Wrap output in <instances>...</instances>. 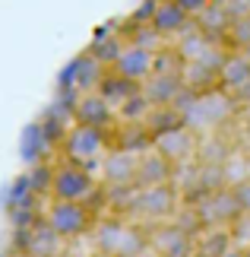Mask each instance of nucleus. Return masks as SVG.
Masks as SVG:
<instances>
[{
  "label": "nucleus",
  "instance_id": "obj_1",
  "mask_svg": "<svg viewBox=\"0 0 250 257\" xmlns=\"http://www.w3.org/2000/svg\"><path fill=\"white\" fill-rule=\"evenodd\" d=\"M61 150L67 156V162L95 172V169H102L105 156L114 150L111 131H105V127H89V124H73Z\"/></svg>",
  "mask_w": 250,
  "mask_h": 257
},
{
  "label": "nucleus",
  "instance_id": "obj_2",
  "mask_svg": "<svg viewBox=\"0 0 250 257\" xmlns=\"http://www.w3.org/2000/svg\"><path fill=\"white\" fill-rule=\"evenodd\" d=\"M98 194V184H95V175L83 169V165H73V162H64L54 169V181H51V197L54 200H64V203H86Z\"/></svg>",
  "mask_w": 250,
  "mask_h": 257
},
{
  "label": "nucleus",
  "instance_id": "obj_3",
  "mask_svg": "<svg viewBox=\"0 0 250 257\" xmlns=\"http://www.w3.org/2000/svg\"><path fill=\"white\" fill-rule=\"evenodd\" d=\"M108 73L105 64H98L89 51H83L79 57H73V64L61 73V95L67 102H76L79 95H89V92H98Z\"/></svg>",
  "mask_w": 250,
  "mask_h": 257
},
{
  "label": "nucleus",
  "instance_id": "obj_4",
  "mask_svg": "<svg viewBox=\"0 0 250 257\" xmlns=\"http://www.w3.org/2000/svg\"><path fill=\"white\" fill-rule=\"evenodd\" d=\"M45 222L67 241V238H76V235H83V232L89 229V222H92V213H89L86 203L51 200V206H48V213H45Z\"/></svg>",
  "mask_w": 250,
  "mask_h": 257
},
{
  "label": "nucleus",
  "instance_id": "obj_5",
  "mask_svg": "<svg viewBox=\"0 0 250 257\" xmlns=\"http://www.w3.org/2000/svg\"><path fill=\"white\" fill-rule=\"evenodd\" d=\"M196 131H190L187 124H177L171 127V131H162L152 137V150L162 156V159H168L171 165L177 162H187L196 156Z\"/></svg>",
  "mask_w": 250,
  "mask_h": 257
},
{
  "label": "nucleus",
  "instance_id": "obj_6",
  "mask_svg": "<svg viewBox=\"0 0 250 257\" xmlns=\"http://www.w3.org/2000/svg\"><path fill=\"white\" fill-rule=\"evenodd\" d=\"M241 206H237L234 200V191L231 187H222V191H215V194H206L203 200H199L196 206V219L203 222V225H234L237 219H241Z\"/></svg>",
  "mask_w": 250,
  "mask_h": 257
},
{
  "label": "nucleus",
  "instance_id": "obj_7",
  "mask_svg": "<svg viewBox=\"0 0 250 257\" xmlns=\"http://www.w3.org/2000/svg\"><path fill=\"white\" fill-rule=\"evenodd\" d=\"M149 26L155 29V35L162 38V42H168V38H177V42H181L196 23L174 4V0H155L152 16H149Z\"/></svg>",
  "mask_w": 250,
  "mask_h": 257
},
{
  "label": "nucleus",
  "instance_id": "obj_8",
  "mask_svg": "<svg viewBox=\"0 0 250 257\" xmlns=\"http://www.w3.org/2000/svg\"><path fill=\"white\" fill-rule=\"evenodd\" d=\"M155 61H158L155 51H149V48H139V45H130V42H127L124 51H121V57L114 61L111 70H114L117 76H124V80H130V83L143 86L149 76L155 73Z\"/></svg>",
  "mask_w": 250,
  "mask_h": 257
},
{
  "label": "nucleus",
  "instance_id": "obj_9",
  "mask_svg": "<svg viewBox=\"0 0 250 257\" xmlns=\"http://www.w3.org/2000/svg\"><path fill=\"white\" fill-rule=\"evenodd\" d=\"M177 206V191L171 184H155V187H136L133 194V210L139 216H152V219H162V216H171Z\"/></svg>",
  "mask_w": 250,
  "mask_h": 257
},
{
  "label": "nucleus",
  "instance_id": "obj_10",
  "mask_svg": "<svg viewBox=\"0 0 250 257\" xmlns=\"http://www.w3.org/2000/svg\"><path fill=\"white\" fill-rule=\"evenodd\" d=\"M136 169H139V156L111 150L102 162V181L111 191H124V187H136Z\"/></svg>",
  "mask_w": 250,
  "mask_h": 257
},
{
  "label": "nucleus",
  "instance_id": "obj_11",
  "mask_svg": "<svg viewBox=\"0 0 250 257\" xmlns=\"http://www.w3.org/2000/svg\"><path fill=\"white\" fill-rule=\"evenodd\" d=\"M139 89H143L146 102L152 105V108H174L177 98L184 95L181 73H168V70H155Z\"/></svg>",
  "mask_w": 250,
  "mask_h": 257
},
{
  "label": "nucleus",
  "instance_id": "obj_12",
  "mask_svg": "<svg viewBox=\"0 0 250 257\" xmlns=\"http://www.w3.org/2000/svg\"><path fill=\"white\" fill-rule=\"evenodd\" d=\"M218 89L228 95H244L250 89V57L244 51H225L218 64Z\"/></svg>",
  "mask_w": 250,
  "mask_h": 257
},
{
  "label": "nucleus",
  "instance_id": "obj_13",
  "mask_svg": "<svg viewBox=\"0 0 250 257\" xmlns=\"http://www.w3.org/2000/svg\"><path fill=\"white\" fill-rule=\"evenodd\" d=\"M98 241H102V248L114 251V257H136L146 244L143 235L136 229H130V225H124V222H108Z\"/></svg>",
  "mask_w": 250,
  "mask_h": 257
},
{
  "label": "nucleus",
  "instance_id": "obj_14",
  "mask_svg": "<svg viewBox=\"0 0 250 257\" xmlns=\"http://www.w3.org/2000/svg\"><path fill=\"white\" fill-rule=\"evenodd\" d=\"M73 121L76 124H89V127H105L108 131V127L117 121V114L98 92H89V95H79L73 102Z\"/></svg>",
  "mask_w": 250,
  "mask_h": 257
},
{
  "label": "nucleus",
  "instance_id": "obj_15",
  "mask_svg": "<svg viewBox=\"0 0 250 257\" xmlns=\"http://www.w3.org/2000/svg\"><path fill=\"white\" fill-rule=\"evenodd\" d=\"M174 165L162 159L155 150H149L139 156V169H136V187H155V184H171Z\"/></svg>",
  "mask_w": 250,
  "mask_h": 257
},
{
  "label": "nucleus",
  "instance_id": "obj_16",
  "mask_svg": "<svg viewBox=\"0 0 250 257\" xmlns=\"http://www.w3.org/2000/svg\"><path fill=\"white\" fill-rule=\"evenodd\" d=\"M155 251L162 257H193L196 254V244H193V235H187L181 225H171V229H162L155 232Z\"/></svg>",
  "mask_w": 250,
  "mask_h": 257
},
{
  "label": "nucleus",
  "instance_id": "obj_17",
  "mask_svg": "<svg viewBox=\"0 0 250 257\" xmlns=\"http://www.w3.org/2000/svg\"><path fill=\"white\" fill-rule=\"evenodd\" d=\"M124 45H127V38H124L121 32H114V29H98L95 38H92V45H89L86 51L92 54L98 64H105L108 70H111L114 61H117V57H121V51H124Z\"/></svg>",
  "mask_w": 250,
  "mask_h": 257
},
{
  "label": "nucleus",
  "instance_id": "obj_18",
  "mask_svg": "<svg viewBox=\"0 0 250 257\" xmlns=\"http://www.w3.org/2000/svg\"><path fill=\"white\" fill-rule=\"evenodd\" d=\"M133 92H139V86L130 83V80H124V76H117L114 70H108L105 80H102V86H98V95H102L111 108H117L124 98H130Z\"/></svg>",
  "mask_w": 250,
  "mask_h": 257
},
{
  "label": "nucleus",
  "instance_id": "obj_19",
  "mask_svg": "<svg viewBox=\"0 0 250 257\" xmlns=\"http://www.w3.org/2000/svg\"><path fill=\"white\" fill-rule=\"evenodd\" d=\"M114 114H117L121 124H146L149 114H152V105L146 102L143 89H139V92H133L130 98H124V102L114 108Z\"/></svg>",
  "mask_w": 250,
  "mask_h": 257
},
{
  "label": "nucleus",
  "instance_id": "obj_20",
  "mask_svg": "<svg viewBox=\"0 0 250 257\" xmlns=\"http://www.w3.org/2000/svg\"><path fill=\"white\" fill-rule=\"evenodd\" d=\"M48 153H51V143L45 140L42 127L32 124L26 131V137H23V159H26V165H29V169H32V165H42Z\"/></svg>",
  "mask_w": 250,
  "mask_h": 257
},
{
  "label": "nucleus",
  "instance_id": "obj_21",
  "mask_svg": "<svg viewBox=\"0 0 250 257\" xmlns=\"http://www.w3.org/2000/svg\"><path fill=\"white\" fill-rule=\"evenodd\" d=\"M231 248H234V244H231V232L215 229V232H209V238H203V244L196 248V254L199 257H222Z\"/></svg>",
  "mask_w": 250,
  "mask_h": 257
},
{
  "label": "nucleus",
  "instance_id": "obj_22",
  "mask_svg": "<svg viewBox=\"0 0 250 257\" xmlns=\"http://www.w3.org/2000/svg\"><path fill=\"white\" fill-rule=\"evenodd\" d=\"M225 42H228V51H244L250 45V16H231Z\"/></svg>",
  "mask_w": 250,
  "mask_h": 257
},
{
  "label": "nucleus",
  "instance_id": "obj_23",
  "mask_svg": "<svg viewBox=\"0 0 250 257\" xmlns=\"http://www.w3.org/2000/svg\"><path fill=\"white\" fill-rule=\"evenodd\" d=\"M231 191H234V200H237V206H241V213L250 216V178H241V181H234V184H231Z\"/></svg>",
  "mask_w": 250,
  "mask_h": 257
},
{
  "label": "nucleus",
  "instance_id": "obj_24",
  "mask_svg": "<svg viewBox=\"0 0 250 257\" xmlns=\"http://www.w3.org/2000/svg\"><path fill=\"white\" fill-rule=\"evenodd\" d=\"M174 4H177V7H181V10H184V13H187V16H190V19H193V23H196V19H199V16H203V13H206V10H209V7H212V4H215V0H174Z\"/></svg>",
  "mask_w": 250,
  "mask_h": 257
},
{
  "label": "nucleus",
  "instance_id": "obj_25",
  "mask_svg": "<svg viewBox=\"0 0 250 257\" xmlns=\"http://www.w3.org/2000/svg\"><path fill=\"white\" fill-rule=\"evenodd\" d=\"M225 10L231 16H250V0H225Z\"/></svg>",
  "mask_w": 250,
  "mask_h": 257
},
{
  "label": "nucleus",
  "instance_id": "obj_26",
  "mask_svg": "<svg viewBox=\"0 0 250 257\" xmlns=\"http://www.w3.org/2000/svg\"><path fill=\"white\" fill-rule=\"evenodd\" d=\"M222 257H244V248H231V251L222 254Z\"/></svg>",
  "mask_w": 250,
  "mask_h": 257
},
{
  "label": "nucleus",
  "instance_id": "obj_27",
  "mask_svg": "<svg viewBox=\"0 0 250 257\" xmlns=\"http://www.w3.org/2000/svg\"><path fill=\"white\" fill-rule=\"evenodd\" d=\"M244 54H247V57H250V45H247V48H244Z\"/></svg>",
  "mask_w": 250,
  "mask_h": 257
},
{
  "label": "nucleus",
  "instance_id": "obj_28",
  "mask_svg": "<svg viewBox=\"0 0 250 257\" xmlns=\"http://www.w3.org/2000/svg\"><path fill=\"white\" fill-rule=\"evenodd\" d=\"M247 178H250V159H247Z\"/></svg>",
  "mask_w": 250,
  "mask_h": 257
},
{
  "label": "nucleus",
  "instance_id": "obj_29",
  "mask_svg": "<svg viewBox=\"0 0 250 257\" xmlns=\"http://www.w3.org/2000/svg\"><path fill=\"white\" fill-rule=\"evenodd\" d=\"M244 257H250V248H244Z\"/></svg>",
  "mask_w": 250,
  "mask_h": 257
},
{
  "label": "nucleus",
  "instance_id": "obj_30",
  "mask_svg": "<svg viewBox=\"0 0 250 257\" xmlns=\"http://www.w3.org/2000/svg\"><path fill=\"white\" fill-rule=\"evenodd\" d=\"M16 257H32V254H16Z\"/></svg>",
  "mask_w": 250,
  "mask_h": 257
}]
</instances>
